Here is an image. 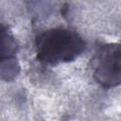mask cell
<instances>
[{
	"mask_svg": "<svg viewBox=\"0 0 121 121\" xmlns=\"http://www.w3.org/2000/svg\"><path fill=\"white\" fill-rule=\"evenodd\" d=\"M85 49V42L75 31L54 28L42 33L36 41L40 61L55 65L74 60Z\"/></svg>",
	"mask_w": 121,
	"mask_h": 121,
	"instance_id": "obj_1",
	"label": "cell"
},
{
	"mask_svg": "<svg viewBox=\"0 0 121 121\" xmlns=\"http://www.w3.org/2000/svg\"><path fill=\"white\" fill-rule=\"evenodd\" d=\"M94 77L104 87L121 84V44H105L96 54Z\"/></svg>",
	"mask_w": 121,
	"mask_h": 121,
	"instance_id": "obj_2",
	"label": "cell"
},
{
	"mask_svg": "<svg viewBox=\"0 0 121 121\" xmlns=\"http://www.w3.org/2000/svg\"><path fill=\"white\" fill-rule=\"evenodd\" d=\"M16 43L8 29L1 30V60L12 58L16 52Z\"/></svg>",
	"mask_w": 121,
	"mask_h": 121,
	"instance_id": "obj_3",
	"label": "cell"
},
{
	"mask_svg": "<svg viewBox=\"0 0 121 121\" xmlns=\"http://www.w3.org/2000/svg\"><path fill=\"white\" fill-rule=\"evenodd\" d=\"M19 72V64L14 57L1 60V76L5 80H11Z\"/></svg>",
	"mask_w": 121,
	"mask_h": 121,
	"instance_id": "obj_4",
	"label": "cell"
}]
</instances>
